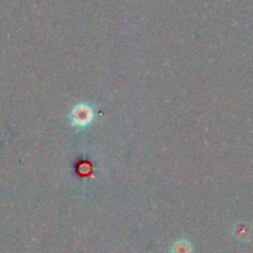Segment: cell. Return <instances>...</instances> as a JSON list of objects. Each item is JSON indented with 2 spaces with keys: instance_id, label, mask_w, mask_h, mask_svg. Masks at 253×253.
I'll use <instances>...</instances> for the list:
<instances>
[{
  "instance_id": "6da1fadb",
  "label": "cell",
  "mask_w": 253,
  "mask_h": 253,
  "mask_svg": "<svg viewBox=\"0 0 253 253\" xmlns=\"http://www.w3.org/2000/svg\"><path fill=\"white\" fill-rule=\"evenodd\" d=\"M71 119L74 125L79 126V127H84V126L90 124L91 119H93V111L89 106L78 105L72 111Z\"/></svg>"
}]
</instances>
